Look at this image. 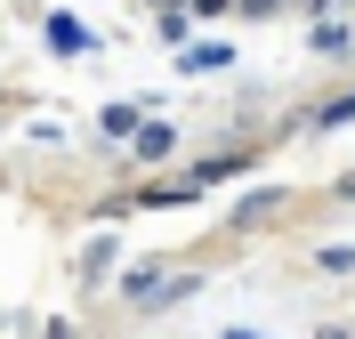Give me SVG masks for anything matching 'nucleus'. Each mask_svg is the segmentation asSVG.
Segmentation results:
<instances>
[{
  "label": "nucleus",
  "instance_id": "nucleus-6",
  "mask_svg": "<svg viewBox=\"0 0 355 339\" xmlns=\"http://www.w3.org/2000/svg\"><path fill=\"white\" fill-rule=\"evenodd\" d=\"M315 267H323V275H347V267H355V250L331 243V250H315Z\"/></svg>",
  "mask_w": 355,
  "mask_h": 339
},
{
  "label": "nucleus",
  "instance_id": "nucleus-8",
  "mask_svg": "<svg viewBox=\"0 0 355 339\" xmlns=\"http://www.w3.org/2000/svg\"><path fill=\"white\" fill-rule=\"evenodd\" d=\"M243 8H259V17H275V0H243Z\"/></svg>",
  "mask_w": 355,
  "mask_h": 339
},
{
  "label": "nucleus",
  "instance_id": "nucleus-9",
  "mask_svg": "<svg viewBox=\"0 0 355 339\" xmlns=\"http://www.w3.org/2000/svg\"><path fill=\"white\" fill-rule=\"evenodd\" d=\"M339 202H355V178H339Z\"/></svg>",
  "mask_w": 355,
  "mask_h": 339
},
{
  "label": "nucleus",
  "instance_id": "nucleus-3",
  "mask_svg": "<svg viewBox=\"0 0 355 339\" xmlns=\"http://www.w3.org/2000/svg\"><path fill=\"white\" fill-rule=\"evenodd\" d=\"M137 154L162 162V154H170V130H162V121H146V130H137Z\"/></svg>",
  "mask_w": 355,
  "mask_h": 339
},
{
  "label": "nucleus",
  "instance_id": "nucleus-2",
  "mask_svg": "<svg viewBox=\"0 0 355 339\" xmlns=\"http://www.w3.org/2000/svg\"><path fill=\"white\" fill-rule=\"evenodd\" d=\"M49 49H57V57H73V49H97V41H89L73 17H49Z\"/></svg>",
  "mask_w": 355,
  "mask_h": 339
},
{
  "label": "nucleus",
  "instance_id": "nucleus-4",
  "mask_svg": "<svg viewBox=\"0 0 355 339\" xmlns=\"http://www.w3.org/2000/svg\"><path fill=\"white\" fill-rule=\"evenodd\" d=\"M339 121H355V89H347V97H331V105L315 113V130H339Z\"/></svg>",
  "mask_w": 355,
  "mask_h": 339
},
{
  "label": "nucleus",
  "instance_id": "nucleus-7",
  "mask_svg": "<svg viewBox=\"0 0 355 339\" xmlns=\"http://www.w3.org/2000/svg\"><path fill=\"white\" fill-rule=\"evenodd\" d=\"M226 8H243V0H186V17H226Z\"/></svg>",
  "mask_w": 355,
  "mask_h": 339
},
{
  "label": "nucleus",
  "instance_id": "nucleus-5",
  "mask_svg": "<svg viewBox=\"0 0 355 339\" xmlns=\"http://www.w3.org/2000/svg\"><path fill=\"white\" fill-rule=\"evenodd\" d=\"M105 130H113V137H137L146 121H137V105H105Z\"/></svg>",
  "mask_w": 355,
  "mask_h": 339
},
{
  "label": "nucleus",
  "instance_id": "nucleus-1",
  "mask_svg": "<svg viewBox=\"0 0 355 339\" xmlns=\"http://www.w3.org/2000/svg\"><path fill=\"white\" fill-rule=\"evenodd\" d=\"M178 65H186V73H226V65H234V49H226V41H194Z\"/></svg>",
  "mask_w": 355,
  "mask_h": 339
}]
</instances>
